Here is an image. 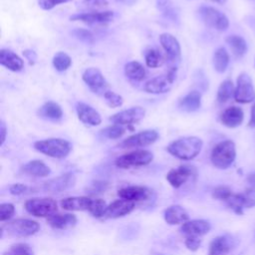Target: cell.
<instances>
[{"instance_id": "obj_41", "label": "cell", "mask_w": 255, "mask_h": 255, "mask_svg": "<svg viewBox=\"0 0 255 255\" xmlns=\"http://www.w3.org/2000/svg\"><path fill=\"white\" fill-rule=\"evenodd\" d=\"M15 213V207L12 203H2L0 205V221L9 220Z\"/></svg>"}, {"instance_id": "obj_51", "label": "cell", "mask_w": 255, "mask_h": 255, "mask_svg": "<svg viewBox=\"0 0 255 255\" xmlns=\"http://www.w3.org/2000/svg\"><path fill=\"white\" fill-rule=\"evenodd\" d=\"M247 182L251 185V187H255V172H252V173L248 174Z\"/></svg>"}, {"instance_id": "obj_49", "label": "cell", "mask_w": 255, "mask_h": 255, "mask_svg": "<svg viewBox=\"0 0 255 255\" xmlns=\"http://www.w3.org/2000/svg\"><path fill=\"white\" fill-rule=\"evenodd\" d=\"M0 131H1V145L4 143L6 139V134H7V128L5 126V123L2 121L1 122V127H0Z\"/></svg>"}, {"instance_id": "obj_25", "label": "cell", "mask_w": 255, "mask_h": 255, "mask_svg": "<svg viewBox=\"0 0 255 255\" xmlns=\"http://www.w3.org/2000/svg\"><path fill=\"white\" fill-rule=\"evenodd\" d=\"M92 199L87 196H73L61 200V206L66 210L82 211L89 210Z\"/></svg>"}, {"instance_id": "obj_18", "label": "cell", "mask_w": 255, "mask_h": 255, "mask_svg": "<svg viewBox=\"0 0 255 255\" xmlns=\"http://www.w3.org/2000/svg\"><path fill=\"white\" fill-rule=\"evenodd\" d=\"M134 208V202L127 199H117L108 205L106 217L108 218H120L130 213Z\"/></svg>"}, {"instance_id": "obj_15", "label": "cell", "mask_w": 255, "mask_h": 255, "mask_svg": "<svg viewBox=\"0 0 255 255\" xmlns=\"http://www.w3.org/2000/svg\"><path fill=\"white\" fill-rule=\"evenodd\" d=\"M211 226L208 221L203 219H195L184 222L180 228V231L185 235V237L200 238L201 236L207 234Z\"/></svg>"}, {"instance_id": "obj_14", "label": "cell", "mask_w": 255, "mask_h": 255, "mask_svg": "<svg viewBox=\"0 0 255 255\" xmlns=\"http://www.w3.org/2000/svg\"><path fill=\"white\" fill-rule=\"evenodd\" d=\"M76 178L75 175L72 173H65L54 177L48 181H45L42 185V189L47 192H63L75 185Z\"/></svg>"}, {"instance_id": "obj_3", "label": "cell", "mask_w": 255, "mask_h": 255, "mask_svg": "<svg viewBox=\"0 0 255 255\" xmlns=\"http://www.w3.org/2000/svg\"><path fill=\"white\" fill-rule=\"evenodd\" d=\"M236 157V147L235 143L226 139L218 142L212 149L210 154V159L212 164L220 169L228 168L234 161Z\"/></svg>"}, {"instance_id": "obj_32", "label": "cell", "mask_w": 255, "mask_h": 255, "mask_svg": "<svg viewBox=\"0 0 255 255\" xmlns=\"http://www.w3.org/2000/svg\"><path fill=\"white\" fill-rule=\"evenodd\" d=\"M212 63L215 71L218 73H223L226 71L229 65V54L225 48L220 47L215 50L212 58Z\"/></svg>"}, {"instance_id": "obj_34", "label": "cell", "mask_w": 255, "mask_h": 255, "mask_svg": "<svg viewBox=\"0 0 255 255\" xmlns=\"http://www.w3.org/2000/svg\"><path fill=\"white\" fill-rule=\"evenodd\" d=\"M145 64L149 68H158L164 63V58L156 49H149L144 55Z\"/></svg>"}, {"instance_id": "obj_8", "label": "cell", "mask_w": 255, "mask_h": 255, "mask_svg": "<svg viewBox=\"0 0 255 255\" xmlns=\"http://www.w3.org/2000/svg\"><path fill=\"white\" fill-rule=\"evenodd\" d=\"M175 78H176L175 69H170L165 74L154 77L149 81H147L144 85V91L149 94L167 93L172 88Z\"/></svg>"}, {"instance_id": "obj_17", "label": "cell", "mask_w": 255, "mask_h": 255, "mask_svg": "<svg viewBox=\"0 0 255 255\" xmlns=\"http://www.w3.org/2000/svg\"><path fill=\"white\" fill-rule=\"evenodd\" d=\"M76 111L79 120L87 126H99L102 123L101 115L93 107L85 103H78Z\"/></svg>"}, {"instance_id": "obj_29", "label": "cell", "mask_w": 255, "mask_h": 255, "mask_svg": "<svg viewBox=\"0 0 255 255\" xmlns=\"http://www.w3.org/2000/svg\"><path fill=\"white\" fill-rule=\"evenodd\" d=\"M38 116L50 121H59L63 117V111L59 104L50 101L38 110Z\"/></svg>"}, {"instance_id": "obj_11", "label": "cell", "mask_w": 255, "mask_h": 255, "mask_svg": "<svg viewBox=\"0 0 255 255\" xmlns=\"http://www.w3.org/2000/svg\"><path fill=\"white\" fill-rule=\"evenodd\" d=\"M145 116V110L141 107H131L127 110H123L110 118L113 124L128 126L138 123Z\"/></svg>"}, {"instance_id": "obj_31", "label": "cell", "mask_w": 255, "mask_h": 255, "mask_svg": "<svg viewBox=\"0 0 255 255\" xmlns=\"http://www.w3.org/2000/svg\"><path fill=\"white\" fill-rule=\"evenodd\" d=\"M125 75L135 82L142 81L146 76V71L144 67L136 61H131L126 64L125 66Z\"/></svg>"}, {"instance_id": "obj_22", "label": "cell", "mask_w": 255, "mask_h": 255, "mask_svg": "<svg viewBox=\"0 0 255 255\" xmlns=\"http://www.w3.org/2000/svg\"><path fill=\"white\" fill-rule=\"evenodd\" d=\"M0 64L12 72H19L24 68V61L13 51L1 49Z\"/></svg>"}, {"instance_id": "obj_50", "label": "cell", "mask_w": 255, "mask_h": 255, "mask_svg": "<svg viewBox=\"0 0 255 255\" xmlns=\"http://www.w3.org/2000/svg\"><path fill=\"white\" fill-rule=\"evenodd\" d=\"M248 127L255 128V103L253 104V106L251 108V116H250V120L248 123Z\"/></svg>"}, {"instance_id": "obj_40", "label": "cell", "mask_w": 255, "mask_h": 255, "mask_svg": "<svg viewBox=\"0 0 255 255\" xmlns=\"http://www.w3.org/2000/svg\"><path fill=\"white\" fill-rule=\"evenodd\" d=\"M6 255H34L32 248L26 243H17L11 246Z\"/></svg>"}, {"instance_id": "obj_23", "label": "cell", "mask_w": 255, "mask_h": 255, "mask_svg": "<svg viewBox=\"0 0 255 255\" xmlns=\"http://www.w3.org/2000/svg\"><path fill=\"white\" fill-rule=\"evenodd\" d=\"M47 223L54 229L65 230L72 228L77 223V217L74 214H53L47 217Z\"/></svg>"}, {"instance_id": "obj_2", "label": "cell", "mask_w": 255, "mask_h": 255, "mask_svg": "<svg viewBox=\"0 0 255 255\" xmlns=\"http://www.w3.org/2000/svg\"><path fill=\"white\" fill-rule=\"evenodd\" d=\"M34 148L48 156L54 158H64L70 153L72 145L70 141L64 138L52 137L35 141Z\"/></svg>"}, {"instance_id": "obj_5", "label": "cell", "mask_w": 255, "mask_h": 255, "mask_svg": "<svg viewBox=\"0 0 255 255\" xmlns=\"http://www.w3.org/2000/svg\"><path fill=\"white\" fill-rule=\"evenodd\" d=\"M25 209L36 217H49L56 213L57 202L50 197H35L26 201Z\"/></svg>"}, {"instance_id": "obj_21", "label": "cell", "mask_w": 255, "mask_h": 255, "mask_svg": "<svg viewBox=\"0 0 255 255\" xmlns=\"http://www.w3.org/2000/svg\"><path fill=\"white\" fill-rule=\"evenodd\" d=\"M118 195L123 199H127L132 202L142 201L149 197L150 190L144 186L132 185L120 189Z\"/></svg>"}, {"instance_id": "obj_12", "label": "cell", "mask_w": 255, "mask_h": 255, "mask_svg": "<svg viewBox=\"0 0 255 255\" xmlns=\"http://www.w3.org/2000/svg\"><path fill=\"white\" fill-rule=\"evenodd\" d=\"M114 18L113 11H99L75 14L70 17L71 21H80L88 25H105Z\"/></svg>"}, {"instance_id": "obj_54", "label": "cell", "mask_w": 255, "mask_h": 255, "mask_svg": "<svg viewBox=\"0 0 255 255\" xmlns=\"http://www.w3.org/2000/svg\"><path fill=\"white\" fill-rule=\"evenodd\" d=\"M159 255H162V254H159Z\"/></svg>"}, {"instance_id": "obj_30", "label": "cell", "mask_w": 255, "mask_h": 255, "mask_svg": "<svg viewBox=\"0 0 255 255\" xmlns=\"http://www.w3.org/2000/svg\"><path fill=\"white\" fill-rule=\"evenodd\" d=\"M22 170L29 175L36 176V177H45L50 174L51 170L48 165H46L42 160H31L24 164Z\"/></svg>"}, {"instance_id": "obj_37", "label": "cell", "mask_w": 255, "mask_h": 255, "mask_svg": "<svg viewBox=\"0 0 255 255\" xmlns=\"http://www.w3.org/2000/svg\"><path fill=\"white\" fill-rule=\"evenodd\" d=\"M107 203L104 199H101V198H98V199H92V202H91V205L89 207V212L94 216V217H97V218H100V217H103L106 215V212H107Z\"/></svg>"}, {"instance_id": "obj_19", "label": "cell", "mask_w": 255, "mask_h": 255, "mask_svg": "<svg viewBox=\"0 0 255 255\" xmlns=\"http://www.w3.org/2000/svg\"><path fill=\"white\" fill-rule=\"evenodd\" d=\"M244 119V113L239 107H229L226 108L220 114V122L223 126L233 128L239 127Z\"/></svg>"}, {"instance_id": "obj_33", "label": "cell", "mask_w": 255, "mask_h": 255, "mask_svg": "<svg viewBox=\"0 0 255 255\" xmlns=\"http://www.w3.org/2000/svg\"><path fill=\"white\" fill-rule=\"evenodd\" d=\"M234 91H235V88H234L233 82L229 79L224 80L220 84L217 90V96H216L217 102L219 104H225L230 100L232 96L234 97Z\"/></svg>"}, {"instance_id": "obj_1", "label": "cell", "mask_w": 255, "mask_h": 255, "mask_svg": "<svg viewBox=\"0 0 255 255\" xmlns=\"http://www.w3.org/2000/svg\"><path fill=\"white\" fill-rule=\"evenodd\" d=\"M202 145L201 138L197 136H183L171 141L167 151L179 159L190 160L199 154Z\"/></svg>"}, {"instance_id": "obj_13", "label": "cell", "mask_w": 255, "mask_h": 255, "mask_svg": "<svg viewBox=\"0 0 255 255\" xmlns=\"http://www.w3.org/2000/svg\"><path fill=\"white\" fill-rule=\"evenodd\" d=\"M82 78L83 81L94 93L99 94L101 92H104L105 94L107 92L106 89L108 88V83L99 69L94 67L86 69L83 73Z\"/></svg>"}, {"instance_id": "obj_53", "label": "cell", "mask_w": 255, "mask_h": 255, "mask_svg": "<svg viewBox=\"0 0 255 255\" xmlns=\"http://www.w3.org/2000/svg\"><path fill=\"white\" fill-rule=\"evenodd\" d=\"M211 1L216 2V3H219V4H223V3H225L226 0H211Z\"/></svg>"}, {"instance_id": "obj_52", "label": "cell", "mask_w": 255, "mask_h": 255, "mask_svg": "<svg viewBox=\"0 0 255 255\" xmlns=\"http://www.w3.org/2000/svg\"><path fill=\"white\" fill-rule=\"evenodd\" d=\"M117 1H119V2H122V3H125V4H128V5H131V4H133L136 0H117Z\"/></svg>"}, {"instance_id": "obj_36", "label": "cell", "mask_w": 255, "mask_h": 255, "mask_svg": "<svg viewBox=\"0 0 255 255\" xmlns=\"http://www.w3.org/2000/svg\"><path fill=\"white\" fill-rule=\"evenodd\" d=\"M229 208H231L235 213L241 215L243 213L244 207V199L242 192L241 193H232L230 197L225 201Z\"/></svg>"}, {"instance_id": "obj_7", "label": "cell", "mask_w": 255, "mask_h": 255, "mask_svg": "<svg viewBox=\"0 0 255 255\" xmlns=\"http://www.w3.org/2000/svg\"><path fill=\"white\" fill-rule=\"evenodd\" d=\"M234 99L237 103L248 104L255 100V88L251 77L243 72L236 80V87L234 91Z\"/></svg>"}, {"instance_id": "obj_45", "label": "cell", "mask_w": 255, "mask_h": 255, "mask_svg": "<svg viewBox=\"0 0 255 255\" xmlns=\"http://www.w3.org/2000/svg\"><path fill=\"white\" fill-rule=\"evenodd\" d=\"M73 34L75 35L76 38H78L79 40L83 41V42H86V43H92L93 40H94V37H93V34L86 30V29H78V30H75L73 32Z\"/></svg>"}, {"instance_id": "obj_26", "label": "cell", "mask_w": 255, "mask_h": 255, "mask_svg": "<svg viewBox=\"0 0 255 255\" xmlns=\"http://www.w3.org/2000/svg\"><path fill=\"white\" fill-rule=\"evenodd\" d=\"M231 248L232 242L228 236H218L210 242L208 255H227Z\"/></svg>"}, {"instance_id": "obj_24", "label": "cell", "mask_w": 255, "mask_h": 255, "mask_svg": "<svg viewBox=\"0 0 255 255\" xmlns=\"http://www.w3.org/2000/svg\"><path fill=\"white\" fill-rule=\"evenodd\" d=\"M164 220L170 225L184 223L188 220V214L186 210L180 205H171L164 210Z\"/></svg>"}, {"instance_id": "obj_4", "label": "cell", "mask_w": 255, "mask_h": 255, "mask_svg": "<svg viewBox=\"0 0 255 255\" xmlns=\"http://www.w3.org/2000/svg\"><path fill=\"white\" fill-rule=\"evenodd\" d=\"M153 159V154L151 151L146 149H136L119 156L115 163L120 168H130L143 166L150 163Z\"/></svg>"}, {"instance_id": "obj_38", "label": "cell", "mask_w": 255, "mask_h": 255, "mask_svg": "<svg viewBox=\"0 0 255 255\" xmlns=\"http://www.w3.org/2000/svg\"><path fill=\"white\" fill-rule=\"evenodd\" d=\"M126 132V128L124 126L113 124L112 126H109L101 130V133L111 139H117L120 138L124 133Z\"/></svg>"}, {"instance_id": "obj_48", "label": "cell", "mask_w": 255, "mask_h": 255, "mask_svg": "<svg viewBox=\"0 0 255 255\" xmlns=\"http://www.w3.org/2000/svg\"><path fill=\"white\" fill-rule=\"evenodd\" d=\"M185 246L191 250V251H196L200 244H201V239L200 238H195V237H185Z\"/></svg>"}, {"instance_id": "obj_20", "label": "cell", "mask_w": 255, "mask_h": 255, "mask_svg": "<svg viewBox=\"0 0 255 255\" xmlns=\"http://www.w3.org/2000/svg\"><path fill=\"white\" fill-rule=\"evenodd\" d=\"M159 42L162 49L164 50V52L166 53L167 57L170 60L175 61L179 59L181 49H180L179 42L173 35L169 33H163L159 36Z\"/></svg>"}, {"instance_id": "obj_46", "label": "cell", "mask_w": 255, "mask_h": 255, "mask_svg": "<svg viewBox=\"0 0 255 255\" xmlns=\"http://www.w3.org/2000/svg\"><path fill=\"white\" fill-rule=\"evenodd\" d=\"M71 0H38L39 6L44 10H51L55 6L63 3H67Z\"/></svg>"}, {"instance_id": "obj_6", "label": "cell", "mask_w": 255, "mask_h": 255, "mask_svg": "<svg viewBox=\"0 0 255 255\" xmlns=\"http://www.w3.org/2000/svg\"><path fill=\"white\" fill-rule=\"evenodd\" d=\"M199 14L206 26L218 31H225L229 26L227 16L221 11L211 6H202L199 8Z\"/></svg>"}, {"instance_id": "obj_9", "label": "cell", "mask_w": 255, "mask_h": 255, "mask_svg": "<svg viewBox=\"0 0 255 255\" xmlns=\"http://www.w3.org/2000/svg\"><path fill=\"white\" fill-rule=\"evenodd\" d=\"M6 231L9 235L14 237H27L35 234L40 225L37 221L27 219V218H19L9 222L6 226Z\"/></svg>"}, {"instance_id": "obj_44", "label": "cell", "mask_w": 255, "mask_h": 255, "mask_svg": "<svg viewBox=\"0 0 255 255\" xmlns=\"http://www.w3.org/2000/svg\"><path fill=\"white\" fill-rule=\"evenodd\" d=\"M243 199H244V207L251 208L255 206V189L253 187L246 188L243 192Z\"/></svg>"}, {"instance_id": "obj_27", "label": "cell", "mask_w": 255, "mask_h": 255, "mask_svg": "<svg viewBox=\"0 0 255 255\" xmlns=\"http://www.w3.org/2000/svg\"><path fill=\"white\" fill-rule=\"evenodd\" d=\"M225 42L236 59H241L246 54L248 47L243 37L239 35H229L225 38Z\"/></svg>"}, {"instance_id": "obj_16", "label": "cell", "mask_w": 255, "mask_h": 255, "mask_svg": "<svg viewBox=\"0 0 255 255\" xmlns=\"http://www.w3.org/2000/svg\"><path fill=\"white\" fill-rule=\"evenodd\" d=\"M194 173V168L190 165H180L177 168L170 169L166 174V180L169 184L174 187L178 188L182 184H184L189 177Z\"/></svg>"}, {"instance_id": "obj_42", "label": "cell", "mask_w": 255, "mask_h": 255, "mask_svg": "<svg viewBox=\"0 0 255 255\" xmlns=\"http://www.w3.org/2000/svg\"><path fill=\"white\" fill-rule=\"evenodd\" d=\"M231 194H232V191L227 186H217L212 191L213 198L219 199V200H223V201H226L230 197Z\"/></svg>"}, {"instance_id": "obj_55", "label": "cell", "mask_w": 255, "mask_h": 255, "mask_svg": "<svg viewBox=\"0 0 255 255\" xmlns=\"http://www.w3.org/2000/svg\"><path fill=\"white\" fill-rule=\"evenodd\" d=\"M253 1H255V0H253Z\"/></svg>"}, {"instance_id": "obj_47", "label": "cell", "mask_w": 255, "mask_h": 255, "mask_svg": "<svg viewBox=\"0 0 255 255\" xmlns=\"http://www.w3.org/2000/svg\"><path fill=\"white\" fill-rule=\"evenodd\" d=\"M83 3L87 8H90L93 10L105 8L106 6H108L107 0H84Z\"/></svg>"}, {"instance_id": "obj_43", "label": "cell", "mask_w": 255, "mask_h": 255, "mask_svg": "<svg viewBox=\"0 0 255 255\" xmlns=\"http://www.w3.org/2000/svg\"><path fill=\"white\" fill-rule=\"evenodd\" d=\"M9 190H10L11 194L22 195V194H27V193H30V192H36L37 189L34 188V187H30V186L21 184V183H16V184L11 185Z\"/></svg>"}, {"instance_id": "obj_10", "label": "cell", "mask_w": 255, "mask_h": 255, "mask_svg": "<svg viewBox=\"0 0 255 255\" xmlns=\"http://www.w3.org/2000/svg\"><path fill=\"white\" fill-rule=\"evenodd\" d=\"M158 138V133L154 129H145L134 133L126 139H124L119 146L122 148H131V147H142L147 146L155 142Z\"/></svg>"}, {"instance_id": "obj_39", "label": "cell", "mask_w": 255, "mask_h": 255, "mask_svg": "<svg viewBox=\"0 0 255 255\" xmlns=\"http://www.w3.org/2000/svg\"><path fill=\"white\" fill-rule=\"evenodd\" d=\"M104 98H105V101H106L107 105L110 108H119L124 103L123 97L121 95L115 93V92H112V91H107L104 94Z\"/></svg>"}, {"instance_id": "obj_28", "label": "cell", "mask_w": 255, "mask_h": 255, "mask_svg": "<svg viewBox=\"0 0 255 255\" xmlns=\"http://www.w3.org/2000/svg\"><path fill=\"white\" fill-rule=\"evenodd\" d=\"M201 106V94L197 91H191L186 94L178 103L180 110L184 112H195Z\"/></svg>"}, {"instance_id": "obj_35", "label": "cell", "mask_w": 255, "mask_h": 255, "mask_svg": "<svg viewBox=\"0 0 255 255\" xmlns=\"http://www.w3.org/2000/svg\"><path fill=\"white\" fill-rule=\"evenodd\" d=\"M53 66L54 68L59 72H64L70 68L72 65V59L71 57L64 53V52H58L54 58H53Z\"/></svg>"}]
</instances>
